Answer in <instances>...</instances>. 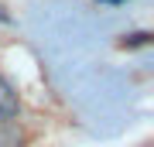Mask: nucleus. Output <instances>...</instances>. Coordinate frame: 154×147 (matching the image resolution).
I'll return each mask as SVG.
<instances>
[{
	"label": "nucleus",
	"instance_id": "f03ea898",
	"mask_svg": "<svg viewBox=\"0 0 154 147\" xmlns=\"http://www.w3.org/2000/svg\"><path fill=\"white\" fill-rule=\"evenodd\" d=\"M24 144V133L17 123H0V147H21Z\"/></svg>",
	"mask_w": 154,
	"mask_h": 147
},
{
	"label": "nucleus",
	"instance_id": "f257e3e1",
	"mask_svg": "<svg viewBox=\"0 0 154 147\" xmlns=\"http://www.w3.org/2000/svg\"><path fill=\"white\" fill-rule=\"evenodd\" d=\"M17 109H21V99H17L14 86L7 79H0V123H11L17 116Z\"/></svg>",
	"mask_w": 154,
	"mask_h": 147
}]
</instances>
